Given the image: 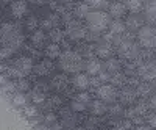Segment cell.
<instances>
[{
  "label": "cell",
  "instance_id": "1",
  "mask_svg": "<svg viewBox=\"0 0 156 130\" xmlns=\"http://www.w3.org/2000/svg\"><path fill=\"white\" fill-rule=\"evenodd\" d=\"M23 43V36L20 30L12 24H3L2 25V44L3 47H11V49H17Z\"/></svg>",
  "mask_w": 156,
  "mask_h": 130
},
{
  "label": "cell",
  "instance_id": "2",
  "mask_svg": "<svg viewBox=\"0 0 156 130\" xmlns=\"http://www.w3.org/2000/svg\"><path fill=\"white\" fill-rule=\"evenodd\" d=\"M59 68L64 72H69V74H75V72H80L83 68V58L80 54L72 50H67L59 57Z\"/></svg>",
  "mask_w": 156,
  "mask_h": 130
},
{
  "label": "cell",
  "instance_id": "3",
  "mask_svg": "<svg viewBox=\"0 0 156 130\" xmlns=\"http://www.w3.org/2000/svg\"><path fill=\"white\" fill-rule=\"evenodd\" d=\"M86 24H87V28L92 33H101L111 25L109 14L105 11H92L87 14Z\"/></svg>",
  "mask_w": 156,
  "mask_h": 130
},
{
  "label": "cell",
  "instance_id": "4",
  "mask_svg": "<svg viewBox=\"0 0 156 130\" xmlns=\"http://www.w3.org/2000/svg\"><path fill=\"white\" fill-rule=\"evenodd\" d=\"M33 61L30 57H20L14 61V64L9 68V74L17 79H23L25 75H28L33 71Z\"/></svg>",
  "mask_w": 156,
  "mask_h": 130
},
{
  "label": "cell",
  "instance_id": "5",
  "mask_svg": "<svg viewBox=\"0 0 156 130\" xmlns=\"http://www.w3.org/2000/svg\"><path fill=\"white\" fill-rule=\"evenodd\" d=\"M137 39L140 43V46H144L147 49L156 47V27L151 25H145L137 32Z\"/></svg>",
  "mask_w": 156,
  "mask_h": 130
},
{
  "label": "cell",
  "instance_id": "6",
  "mask_svg": "<svg viewBox=\"0 0 156 130\" xmlns=\"http://www.w3.org/2000/svg\"><path fill=\"white\" fill-rule=\"evenodd\" d=\"M119 55L122 58H126V60H133L137 57L139 54V49H137V44H134L133 41L129 39H125V41H120L119 43Z\"/></svg>",
  "mask_w": 156,
  "mask_h": 130
},
{
  "label": "cell",
  "instance_id": "7",
  "mask_svg": "<svg viewBox=\"0 0 156 130\" xmlns=\"http://www.w3.org/2000/svg\"><path fill=\"white\" fill-rule=\"evenodd\" d=\"M97 96L103 102H114L117 97V91L114 85H101L97 88Z\"/></svg>",
  "mask_w": 156,
  "mask_h": 130
},
{
  "label": "cell",
  "instance_id": "8",
  "mask_svg": "<svg viewBox=\"0 0 156 130\" xmlns=\"http://www.w3.org/2000/svg\"><path fill=\"white\" fill-rule=\"evenodd\" d=\"M66 33L72 38V39H81V38L86 36V28H84V25H81L78 20H70L67 24Z\"/></svg>",
  "mask_w": 156,
  "mask_h": 130
},
{
  "label": "cell",
  "instance_id": "9",
  "mask_svg": "<svg viewBox=\"0 0 156 130\" xmlns=\"http://www.w3.org/2000/svg\"><path fill=\"white\" fill-rule=\"evenodd\" d=\"M139 75L144 80L150 82L153 79H156V64L154 63H145L139 68Z\"/></svg>",
  "mask_w": 156,
  "mask_h": 130
},
{
  "label": "cell",
  "instance_id": "10",
  "mask_svg": "<svg viewBox=\"0 0 156 130\" xmlns=\"http://www.w3.org/2000/svg\"><path fill=\"white\" fill-rule=\"evenodd\" d=\"M27 11H28V5H27V2H23V0H16V2H12L11 8H9V13L17 19L27 14Z\"/></svg>",
  "mask_w": 156,
  "mask_h": 130
},
{
  "label": "cell",
  "instance_id": "11",
  "mask_svg": "<svg viewBox=\"0 0 156 130\" xmlns=\"http://www.w3.org/2000/svg\"><path fill=\"white\" fill-rule=\"evenodd\" d=\"M103 68H105V64H101V63H100L98 60H95V58H90V60L86 63V66H84L87 75H100V74L103 72Z\"/></svg>",
  "mask_w": 156,
  "mask_h": 130
},
{
  "label": "cell",
  "instance_id": "12",
  "mask_svg": "<svg viewBox=\"0 0 156 130\" xmlns=\"http://www.w3.org/2000/svg\"><path fill=\"white\" fill-rule=\"evenodd\" d=\"M51 69H53V63H51L50 58L42 60L41 63H37L36 66H34V72H36L37 75H47V74L51 72Z\"/></svg>",
  "mask_w": 156,
  "mask_h": 130
},
{
  "label": "cell",
  "instance_id": "13",
  "mask_svg": "<svg viewBox=\"0 0 156 130\" xmlns=\"http://www.w3.org/2000/svg\"><path fill=\"white\" fill-rule=\"evenodd\" d=\"M72 83H73L75 88L81 89V91H84V89H87L90 86V80H89L87 74H76L75 79L72 80Z\"/></svg>",
  "mask_w": 156,
  "mask_h": 130
},
{
  "label": "cell",
  "instance_id": "14",
  "mask_svg": "<svg viewBox=\"0 0 156 130\" xmlns=\"http://www.w3.org/2000/svg\"><path fill=\"white\" fill-rule=\"evenodd\" d=\"M95 52H97V55L100 57V58H111V54H112V46L109 44V43H101V44H98L97 47H95Z\"/></svg>",
  "mask_w": 156,
  "mask_h": 130
},
{
  "label": "cell",
  "instance_id": "15",
  "mask_svg": "<svg viewBox=\"0 0 156 130\" xmlns=\"http://www.w3.org/2000/svg\"><path fill=\"white\" fill-rule=\"evenodd\" d=\"M145 17L156 27V0H150L145 5Z\"/></svg>",
  "mask_w": 156,
  "mask_h": 130
},
{
  "label": "cell",
  "instance_id": "16",
  "mask_svg": "<svg viewBox=\"0 0 156 130\" xmlns=\"http://www.w3.org/2000/svg\"><path fill=\"white\" fill-rule=\"evenodd\" d=\"M67 83H69V80H67V77H66V75H62V74L56 75L55 79L51 80V86H53L55 89H58V91H61V89H66Z\"/></svg>",
  "mask_w": 156,
  "mask_h": 130
},
{
  "label": "cell",
  "instance_id": "17",
  "mask_svg": "<svg viewBox=\"0 0 156 130\" xmlns=\"http://www.w3.org/2000/svg\"><path fill=\"white\" fill-rule=\"evenodd\" d=\"M45 55H47V58H50V60H53V58H58V57H61V50H59V46H58L56 43H51V44H48V46L45 47Z\"/></svg>",
  "mask_w": 156,
  "mask_h": 130
},
{
  "label": "cell",
  "instance_id": "18",
  "mask_svg": "<svg viewBox=\"0 0 156 130\" xmlns=\"http://www.w3.org/2000/svg\"><path fill=\"white\" fill-rule=\"evenodd\" d=\"M109 14L115 19H119L125 14V5L123 3H112L109 6Z\"/></svg>",
  "mask_w": 156,
  "mask_h": 130
},
{
  "label": "cell",
  "instance_id": "19",
  "mask_svg": "<svg viewBox=\"0 0 156 130\" xmlns=\"http://www.w3.org/2000/svg\"><path fill=\"white\" fill-rule=\"evenodd\" d=\"M125 32V24H122L120 20H114V22H111V25H109V35H112V36H119V35H122Z\"/></svg>",
  "mask_w": 156,
  "mask_h": 130
},
{
  "label": "cell",
  "instance_id": "20",
  "mask_svg": "<svg viewBox=\"0 0 156 130\" xmlns=\"http://www.w3.org/2000/svg\"><path fill=\"white\" fill-rule=\"evenodd\" d=\"M136 93L133 89H123L122 93H120V100H122V103H133L134 102V99H136Z\"/></svg>",
  "mask_w": 156,
  "mask_h": 130
},
{
  "label": "cell",
  "instance_id": "21",
  "mask_svg": "<svg viewBox=\"0 0 156 130\" xmlns=\"http://www.w3.org/2000/svg\"><path fill=\"white\" fill-rule=\"evenodd\" d=\"M90 111H92L94 114H103V113L106 111V105H105V102L100 100V99L94 100L92 103H90Z\"/></svg>",
  "mask_w": 156,
  "mask_h": 130
},
{
  "label": "cell",
  "instance_id": "22",
  "mask_svg": "<svg viewBox=\"0 0 156 130\" xmlns=\"http://www.w3.org/2000/svg\"><path fill=\"white\" fill-rule=\"evenodd\" d=\"M105 69L109 74H115V72H119V69H120V63L117 60H114V58H108L106 63H105Z\"/></svg>",
  "mask_w": 156,
  "mask_h": 130
},
{
  "label": "cell",
  "instance_id": "23",
  "mask_svg": "<svg viewBox=\"0 0 156 130\" xmlns=\"http://www.w3.org/2000/svg\"><path fill=\"white\" fill-rule=\"evenodd\" d=\"M126 9H129L133 14H137L142 9V0H126Z\"/></svg>",
  "mask_w": 156,
  "mask_h": 130
},
{
  "label": "cell",
  "instance_id": "24",
  "mask_svg": "<svg viewBox=\"0 0 156 130\" xmlns=\"http://www.w3.org/2000/svg\"><path fill=\"white\" fill-rule=\"evenodd\" d=\"M44 41H45V33H44L42 30H36V32L33 33V36H31V43L39 47V46L44 44Z\"/></svg>",
  "mask_w": 156,
  "mask_h": 130
},
{
  "label": "cell",
  "instance_id": "25",
  "mask_svg": "<svg viewBox=\"0 0 156 130\" xmlns=\"http://www.w3.org/2000/svg\"><path fill=\"white\" fill-rule=\"evenodd\" d=\"M147 108H148V103H147L145 100H140V102H137V105H136L131 111H129V114H131V116H133V114H137V116H139V114H144V113L147 111Z\"/></svg>",
  "mask_w": 156,
  "mask_h": 130
},
{
  "label": "cell",
  "instance_id": "26",
  "mask_svg": "<svg viewBox=\"0 0 156 130\" xmlns=\"http://www.w3.org/2000/svg\"><path fill=\"white\" fill-rule=\"evenodd\" d=\"M31 99L34 103H42L45 100V94H44V91L41 88H36L33 93H31Z\"/></svg>",
  "mask_w": 156,
  "mask_h": 130
},
{
  "label": "cell",
  "instance_id": "27",
  "mask_svg": "<svg viewBox=\"0 0 156 130\" xmlns=\"http://www.w3.org/2000/svg\"><path fill=\"white\" fill-rule=\"evenodd\" d=\"M89 5L87 3H81V5H78V8H76V16L78 17H87V14H89Z\"/></svg>",
  "mask_w": 156,
  "mask_h": 130
},
{
  "label": "cell",
  "instance_id": "28",
  "mask_svg": "<svg viewBox=\"0 0 156 130\" xmlns=\"http://www.w3.org/2000/svg\"><path fill=\"white\" fill-rule=\"evenodd\" d=\"M50 38H51V41H53V43H59V41H62L64 33L59 28H53V30H50Z\"/></svg>",
  "mask_w": 156,
  "mask_h": 130
},
{
  "label": "cell",
  "instance_id": "29",
  "mask_svg": "<svg viewBox=\"0 0 156 130\" xmlns=\"http://www.w3.org/2000/svg\"><path fill=\"white\" fill-rule=\"evenodd\" d=\"M87 5H89L90 8H97V9L100 11L101 8H106V5H108V0H89Z\"/></svg>",
  "mask_w": 156,
  "mask_h": 130
},
{
  "label": "cell",
  "instance_id": "30",
  "mask_svg": "<svg viewBox=\"0 0 156 130\" xmlns=\"http://www.w3.org/2000/svg\"><path fill=\"white\" fill-rule=\"evenodd\" d=\"M12 103H14V105H17V107L25 105V103H27V96H25L23 93H17L14 97H12Z\"/></svg>",
  "mask_w": 156,
  "mask_h": 130
},
{
  "label": "cell",
  "instance_id": "31",
  "mask_svg": "<svg viewBox=\"0 0 156 130\" xmlns=\"http://www.w3.org/2000/svg\"><path fill=\"white\" fill-rule=\"evenodd\" d=\"M139 25H140V20H139V17H136V16L128 17V20H126V27H128V28L136 30V28L139 27Z\"/></svg>",
  "mask_w": 156,
  "mask_h": 130
},
{
  "label": "cell",
  "instance_id": "32",
  "mask_svg": "<svg viewBox=\"0 0 156 130\" xmlns=\"http://www.w3.org/2000/svg\"><path fill=\"white\" fill-rule=\"evenodd\" d=\"M41 24H42L44 28H51V27H53V25L56 24V17H55V16H47Z\"/></svg>",
  "mask_w": 156,
  "mask_h": 130
},
{
  "label": "cell",
  "instance_id": "33",
  "mask_svg": "<svg viewBox=\"0 0 156 130\" xmlns=\"http://www.w3.org/2000/svg\"><path fill=\"white\" fill-rule=\"evenodd\" d=\"M12 54H14V49L2 47V50H0V58H2V60H8L9 57H12Z\"/></svg>",
  "mask_w": 156,
  "mask_h": 130
},
{
  "label": "cell",
  "instance_id": "34",
  "mask_svg": "<svg viewBox=\"0 0 156 130\" xmlns=\"http://www.w3.org/2000/svg\"><path fill=\"white\" fill-rule=\"evenodd\" d=\"M111 82L114 85H122L125 82V77L120 74V72H115V74H111Z\"/></svg>",
  "mask_w": 156,
  "mask_h": 130
},
{
  "label": "cell",
  "instance_id": "35",
  "mask_svg": "<svg viewBox=\"0 0 156 130\" xmlns=\"http://www.w3.org/2000/svg\"><path fill=\"white\" fill-rule=\"evenodd\" d=\"M70 108H72L73 111H83V110L86 108V103L80 102V100H78V99H75V100L72 102V105H70Z\"/></svg>",
  "mask_w": 156,
  "mask_h": 130
},
{
  "label": "cell",
  "instance_id": "36",
  "mask_svg": "<svg viewBox=\"0 0 156 130\" xmlns=\"http://www.w3.org/2000/svg\"><path fill=\"white\" fill-rule=\"evenodd\" d=\"M115 130H131V122L129 121H119L115 124Z\"/></svg>",
  "mask_w": 156,
  "mask_h": 130
},
{
  "label": "cell",
  "instance_id": "37",
  "mask_svg": "<svg viewBox=\"0 0 156 130\" xmlns=\"http://www.w3.org/2000/svg\"><path fill=\"white\" fill-rule=\"evenodd\" d=\"M37 24H39V20H37L34 16H31V17H28V20H27V28H28V30L36 32V28H37Z\"/></svg>",
  "mask_w": 156,
  "mask_h": 130
},
{
  "label": "cell",
  "instance_id": "38",
  "mask_svg": "<svg viewBox=\"0 0 156 130\" xmlns=\"http://www.w3.org/2000/svg\"><path fill=\"white\" fill-rule=\"evenodd\" d=\"M23 113H25V116H28V118H33V116L37 114V108L34 105H28V107L23 108Z\"/></svg>",
  "mask_w": 156,
  "mask_h": 130
},
{
  "label": "cell",
  "instance_id": "39",
  "mask_svg": "<svg viewBox=\"0 0 156 130\" xmlns=\"http://www.w3.org/2000/svg\"><path fill=\"white\" fill-rule=\"evenodd\" d=\"M148 93H150V86H148V85L144 83V85H139V86H137V94H140V96H147Z\"/></svg>",
  "mask_w": 156,
  "mask_h": 130
},
{
  "label": "cell",
  "instance_id": "40",
  "mask_svg": "<svg viewBox=\"0 0 156 130\" xmlns=\"http://www.w3.org/2000/svg\"><path fill=\"white\" fill-rule=\"evenodd\" d=\"M59 103H61V99L58 96H53V97H50V100H48V108H53V107L59 105Z\"/></svg>",
  "mask_w": 156,
  "mask_h": 130
},
{
  "label": "cell",
  "instance_id": "41",
  "mask_svg": "<svg viewBox=\"0 0 156 130\" xmlns=\"http://www.w3.org/2000/svg\"><path fill=\"white\" fill-rule=\"evenodd\" d=\"M16 88L20 89V91H27L28 89V82L27 80H19L17 85H16Z\"/></svg>",
  "mask_w": 156,
  "mask_h": 130
},
{
  "label": "cell",
  "instance_id": "42",
  "mask_svg": "<svg viewBox=\"0 0 156 130\" xmlns=\"http://www.w3.org/2000/svg\"><path fill=\"white\" fill-rule=\"evenodd\" d=\"M147 121H148V125L150 127H153V128H156V113H153V114H150L148 118H147Z\"/></svg>",
  "mask_w": 156,
  "mask_h": 130
},
{
  "label": "cell",
  "instance_id": "43",
  "mask_svg": "<svg viewBox=\"0 0 156 130\" xmlns=\"http://www.w3.org/2000/svg\"><path fill=\"white\" fill-rule=\"evenodd\" d=\"M80 102H83V103H89V100H90V97H89V94H86V93H81V94H78V97H76Z\"/></svg>",
  "mask_w": 156,
  "mask_h": 130
},
{
  "label": "cell",
  "instance_id": "44",
  "mask_svg": "<svg viewBox=\"0 0 156 130\" xmlns=\"http://www.w3.org/2000/svg\"><path fill=\"white\" fill-rule=\"evenodd\" d=\"M44 119H45L47 124H53V122L56 121V116H55L53 113H48V114H45V118H44Z\"/></svg>",
  "mask_w": 156,
  "mask_h": 130
},
{
  "label": "cell",
  "instance_id": "45",
  "mask_svg": "<svg viewBox=\"0 0 156 130\" xmlns=\"http://www.w3.org/2000/svg\"><path fill=\"white\" fill-rule=\"evenodd\" d=\"M111 113H112V114H120V113H122V107H120V105L111 107Z\"/></svg>",
  "mask_w": 156,
  "mask_h": 130
},
{
  "label": "cell",
  "instance_id": "46",
  "mask_svg": "<svg viewBox=\"0 0 156 130\" xmlns=\"http://www.w3.org/2000/svg\"><path fill=\"white\" fill-rule=\"evenodd\" d=\"M31 3H34V5H42V3H45L47 0H30Z\"/></svg>",
  "mask_w": 156,
  "mask_h": 130
},
{
  "label": "cell",
  "instance_id": "47",
  "mask_svg": "<svg viewBox=\"0 0 156 130\" xmlns=\"http://www.w3.org/2000/svg\"><path fill=\"white\" fill-rule=\"evenodd\" d=\"M153 127H150V125H139L136 130H151Z\"/></svg>",
  "mask_w": 156,
  "mask_h": 130
},
{
  "label": "cell",
  "instance_id": "48",
  "mask_svg": "<svg viewBox=\"0 0 156 130\" xmlns=\"http://www.w3.org/2000/svg\"><path fill=\"white\" fill-rule=\"evenodd\" d=\"M150 105H151L153 108H156V94L151 97V100H150Z\"/></svg>",
  "mask_w": 156,
  "mask_h": 130
},
{
  "label": "cell",
  "instance_id": "49",
  "mask_svg": "<svg viewBox=\"0 0 156 130\" xmlns=\"http://www.w3.org/2000/svg\"><path fill=\"white\" fill-rule=\"evenodd\" d=\"M3 3H12V0H2Z\"/></svg>",
  "mask_w": 156,
  "mask_h": 130
},
{
  "label": "cell",
  "instance_id": "50",
  "mask_svg": "<svg viewBox=\"0 0 156 130\" xmlns=\"http://www.w3.org/2000/svg\"><path fill=\"white\" fill-rule=\"evenodd\" d=\"M61 2H70V0H61Z\"/></svg>",
  "mask_w": 156,
  "mask_h": 130
}]
</instances>
